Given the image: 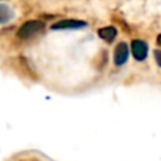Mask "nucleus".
<instances>
[{"instance_id": "6e6552de", "label": "nucleus", "mask_w": 161, "mask_h": 161, "mask_svg": "<svg viewBox=\"0 0 161 161\" xmlns=\"http://www.w3.org/2000/svg\"><path fill=\"white\" fill-rule=\"evenodd\" d=\"M157 44L161 47V34H158V37H157Z\"/></svg>"}, {"instance_id": "7ed1b4c3", "label": "nucleus", "mask_w": 161, "mask_h": 161, "mask_svg": "<svg viewBox=\"0 0 161 161\" xmlns=\"http://www.w3.org/2000/svg\"><path fill=\"white\" fill-rule=\"evenodd\" d=\"M131 53L137 61H144L148 56V46L143 40H134L131 43Z\"/></svg>"}, {"instance_id": "20e7f679", "label": "nucleus", "mask_w": 161, "mask_h": 161, "mask_svg": "<svg viewBox=\"0 0 161 161\" xmlns=\"http://www.w3.org/2000/svg\"><path fill=\"white\" fill-rule=\"evenodd\" d=\"M87 26V23L83 20H76V19H67V20H60L53 25L54 30H74V29H83Z\"/></svg>"}, {"instance_id": "423d86ee", "label": "nucleus", "mask_w": 161, "mask_h": 161, "mask_svg": "<svg viewBox=\"0 0 161 161\" xmlns=\"http://www.w3.org/2000/svg\"><path fill=\"white\" fill-rule=\"evenodd\" d=\"M13 17V10L6 4H0V25H4Z\"/></svg>"}, {"instance_id": "f257e3e1", "label": "nucleus", "mask_w": 161, "mask_h": 161, "mask_svg": "<svg viewBox=\"0 0 161 161\" xmlns=\"http://www.w3.org/2000/svg\"><path fill=\"white\" fill-rule=\"evenodd\" d=\"M46 25L42 20H29L20 26L17 31V37L20 40H30L33 37H37L44 31Z\"/></svg>"}, {"instance_id": "39448f33", "label": "nucleus", "mask_w": 161, "mask_h": 161, "mask_svg": "<svg viewBox=\"0 0 161 161\" xmlns=\"http://www.w3.org/2000/svg\"><path fill=\"white\" fill-rule=\"evenodd\" d=\"M98 36L107 43H111L113 40L116 39L117 36V29L113 27V26H107V27H103L98 30Z\"/></svg>"}, {"instance_id": "f03ea898", "label": "nucleus", "mask_w": 161, "mask_h": 161, "mask_svg": "<svg viewBox=\"0 0 161 161\" xmlns=\"http://www.w3.org/2000/svg\"><path fill=\"white\" fill-rule=\"evenodd\" d=\"M128 54H130V47H128L127 43H119L116 50H114V64L117 67L124 66L128 60Z\"/></svg>"}, {"instance_id": "0eeeda50", "label": "nucleus", "mask_w": 161, "mask_h": 161, "mask_svg": "<svg viewBox=\"0 0 161 161\" xmlns=\"http://www.w3.org/2000/svg\"><path fill=\"white\" fill-rule=\"evenodd\" d=\"M154 58H155V63L161 67V50H157V52L154 53Z\"/></svg>"}]
</instances>
